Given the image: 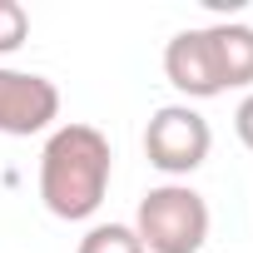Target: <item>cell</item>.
Listing matches in <instances>:
<instances>
[{
	"mask_svg": "<svg viewBox=\"0 0 253 253\" xmlns=\"http://www.w3.org/2000/svg\"><path fill=\"white\" fill-rule=\"evenodd\" d=\"M109 174H114V149L94 124H60L40 154V199L55 218L80 223L104 204Z\"/></svg>",
	"mask_w": 253,
	"mask_h": 253,
	"instance_id": "cell-1",
	"label": "cell"
},
{
	"mask_svg": "<svg viewBox=\"0 0 253 253\" xmlns=\"http://www.w3.org/2000/svg\"><path fill=\"white\" fill-rule=\"evenodd\" d=\"M129 228L139 233L144 253H199L209 238V204L189 184H159L139 199Z\"/></svg>",
	"mask_w": 253,
	"mask_h": 253,
	"instance_id": "cell-2",
	"label": "cell"
},
{
	"mask_svg": "<svg viewBox=\"0 0 253 253\" xmlns=\"http://www.w3.org/2000/svg\"><path fill=\"white\" fill-rule=\"evenodd\" d=\"M213 149V129H209V119L194 109V104H164L149 114L144 124V154L159 174L169 179H184L194 174Z\"/></svg>",
	"mask_w": 253,
	"mask_h": 253,
	"instance_id": "cell-3",
	"label": "cell"
},
{
	"mask_svg": "<svg viewBox=\"0 0 253 253\" xmlns=\"http://www.w3.org/2000/svg\"><path fill=\"white\" fill-rule=\"evenodd\" d=\"M60 114V89L45 75L30 70H0V134L30 139L50 129V119Z\"/></svg>",
	"mask_w": 253,
	"mask_h": 253,
	"instance_id": "cell-4",
	"label": "cell"
},
{
	"mask_svg": "<svg viewBox=\"0 0 253 253\" xmlns=\"http://www.w3.org/2000/svg\"><path fill=\"white\" fill-rule=\"evenodd\" d=\"M164 75H169V84H174L179 94H189V99H213V94H223V75H218L209 30H179V35L164 45Z\"/></svg>",
	"mask_w": 253,
	"mask_h": 253,
	"instance_id": "cell-5",
	"label": "cell"
},
{
	"mask_svg": "<svg viewBox=\"0 0 253 253\" xmlns=\"http://www.w3.org/2000/svg\"><path fill=\"white\" fill-rule=\"evenodd\" d=\"M209 40H213L223 89H248L253 84V25L223 20V25H209Z\"/></svg>",
	"mask_w": 253,
	"mask_h": 253,
	"instance_id": "cell-6",
	"label": "cell"
},
{
	"mask_svg": "<svg viewBox=\"0 0 253 253\" xmlns=\"http://www.w3.org/2000/svg\"><path fill=\"white\" fill-rule=\"evenodd\" d=\"M75 253H144V243L129 223H94Z\"/></svg>",
	"mask_w": 253,
	"mask_h": 253,
	"instance_id": "cell-7",
	"label": "cell"
},
{
	"mask_svg": "<svg viewBox=\"0 0 253 253\" xmlns=\"http://www.w3.org/2000/svg\"><path fill=\"white\" fill-rule=\"evenodd\" d=\"M30 35V15L20 0H0V55H15Z\"/></svg>",
	"mask_w": 253,
	"mask_h": 253,
	"instance_id": "cell-8",
	"label": "cell"
},
{
	"mask_svg": "<svg viewBox=\"0 0 253 253\" xmlns=\"http://www.w3.org/2000/svg\"><path fill=\"white\" fill-rule=\"evenodd\" d=\"M233 129H238V139H243V149H253V94L238 104V114H233Z\"/></svg>",
	"mask_w": 253,
	"mask_h": 253,
	"instance_id": "cell-9",
	"label": "cell"
}]
</instances>
